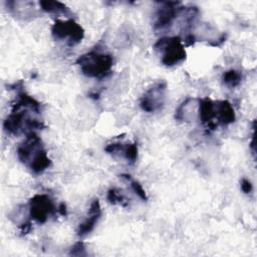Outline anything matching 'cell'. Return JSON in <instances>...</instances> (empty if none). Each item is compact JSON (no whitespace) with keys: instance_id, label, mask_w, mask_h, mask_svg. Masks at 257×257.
I'll use <instances>...</instances> for the list:
<instances>
[{"instance_id":"cell-19","label":"cell","mask_w":257,"mask_h":257,"mask_svg":"<svg viewBox=\"0 0 257 257\" xmlns=\"http://www.w3.org/2000/svg\"><path fill=\"white\" fill-rule=\"evenodd\" d=\"M69 255H72V256H85L86 253H85V246H84V243L81 242V241L76 242V243L70 248Z\"/></svg>"},{"instance_id":"cell-21","label":"cell","mask_w":257,"mask_h":257,"mask_svg":"<svg viewBox=\"0 0 257 257\" xmlns=\"http://www.w3.org/2000/svg\"><path fill=\"white\" fill-rule=\"evenodd\" d=\"M19 228H20V231H21L22 235H26V234H28L30 232L32 226H31L30 222H25V223L21 224Z\"/></svg>"},{"instance_id":"cell-6","label":"cell","mask_w":257,"mask_h":257,"mask_svg":"<svg viewBox=\"0 0 257 257\" xmlns=\"http://www.w3.org/2000/svg\"><path fill=\"white\" fill-rule=\"evenodd\" d=\"M57 209L48 195L37 194L29 201L30 217L38 224L45 223L48 218L56 213Z\"/></svg>"},{"instance_id":"cell-18","label":"cell","mask_w":257,"mask_h":257,"mask_svg":"<svg viewBox=\"0 0 257 257\" xmlns=\"http://www.w3.org/2000/svg\"><path fill=\"white\" fill-rule=\"evenodd\" d=\"M120 177H121L122 179H125V180L130 181L132 190L136 193V195H138V197H139L141 200H143V201H147V200H148V196H147V194H146V191L144 190V188L142 187V185H141L138 181L132 180L131 176L127 175V174H122Z\"/></svg>"},{"instance_id":"cell-8","label":"cell","mask_w":257,"mask_h":257,"mask_svg":"<svg viewBox=\"0 0 257 257\" xmlns=\"http://www.w3.org/2000/svg\"><path fill=\"white\" fill-rule=\"evenodd\" d=\"M179 2H163V5L155 14L154 29L162 30L169 27L176 17L181 13L183 7H179Z\"/></svg>"},{"instance_id":"cell-5","label":"cell","mask_w":257,"mask_h":257,"mask_svg":"<svg viewBox=\"0 0 257 257\" xmlns=\"http://www.w3.org/2000/svg\"><path fill=\"white\" fill-rule=\"evenodd\" d=\"M167 82L164 80L154 83L142 96L140 105L146 112H156L161 110L166 100Z\"/></svg>"},{"instance_id":"cell-15","label":"cell","mask_w":257,"mask_h":257,"mask_svg":"<svg viewBox=\"0 0 257 257\" xmlns=\"http://www.w3.org/2000/svg\"><path fill=\"white\" fill-rule=\"evenodd\" d=\"M242 80V74L240 71L235 69L227 70L222 75V81L228 87H235L240 84Z\"/></svg>"},{"instance_id":"cell-4","label":"cell","mask_w":257,"mask_h":257,"mask_svg":"<svg viewBox=\"0 0 257 257\" xmlns=\"http://www.w3.org/2000/svg\"><path fill=\"white\" fill-rule=\"evenodd\" d=\"M51 34L55 40L65 41L67 45L74 46L83 39L84 30L73 19L56 20L51 27Z\"/></svg>"},{"instance_id":"cell-20","label":"cell","mask_w":257,"mask_h":257,"mask_svg":"<svg viewBox=\"0 0 257 257\" xmlns=\"http://www.w3.org/2000/svg\"><path fill=\"white\" fill-rule=\"evenodd\" d=\"M240 186H241L242 192L245 193V194H249L253 190V186H252L251 182L249 180H247V179H242L241 183H240Z\"/></svg>"},{"instance_id":"cell-1","label":"cell","mask_w":257,"mask_h":257,"mask_svg":"<svg viewBox=\"0 0 257 257\" xmlns=\"http://www.w3.org/2000/svg\"><path fill=\"white\" fill-rule=\"evenodd\" d=\"M76 64L85 76L100 79L109 74L113 58L108 53L92 50L80 55L76 59Z\"/></svg>"},{"instance_id":"cell-12","label":"cell","mask_w":257,"mask_h":257,"mask_svg":"<svg viewBox=\"0 0 257 257\" xmlns=\"http://www.w3.org/2000/svg\"><path fill=\"white\" fill-rule=\"evenodd\" d=\"M215 117L220 124H230L235 121L236 115L232 104L228 100H219L215 102Z\"/></svg>"},{"instance_id":"cell-22","label":"cell","mask_w":257,"mask_h":257,"mask_svg":"<svg viewBox=\"0 0 257 257\" xmlns=\"http://www.w3.org/2000/svg\"><path fill=\"white\" fill-rule=\"evenodd\" d=\"M57 212L61 215V216H65L67 214L66 212V205L64 203H61L58 208H57Z\"/></svg>"},{"instance_id":"cell-17","label":"cell","mask_w":257,"mask_h":257,"mask_svg":"<svg viewBox=\"0 0 257 257\" xmlns=\"http://www.w3.org/2000/svg\"><path fill=\"white\" fill-rule=\"evenodd\" d=\"M106 199L107 201L112 204V205H115V204H120L122 207H126L127 206V201L125 199V197L122 195V193L116 189V188H112V189H109L107 191V196H106Z\"/></svg>"},{"instance_id":"cell-2","label":"cell","mask_w":257,"mask_h":257,"mask_svg":"<svg viewBox=\"0 0 257 257\" xmlns=\"http://www.w3.org/2000/svg\"><path fill=\"white\" fill-rule=\"evenodd\" d=\"M28 108L12 106L11 113L5 118L3 122L4 130L10 134L18 136L20 134H29L35 130L44 127L42 121L32 118L28 114ZM32 111V110H31Z\"/></svg>"},{"instance_id":"cell-9","label":"cell","mask_w":257,"mask_h":257,"mask_svg":"<svg viewBox=\"0 0 257 257\" xmlns=\"http://www.w3.org/2000/svg\"><path fill=\"white\" fill-rule=\"evenodd\" d=\"M100 216H101L100 203L98 199H94L90 204V207L88 210V217L81 224H79L76 230V234L78 236H84L90 233L95 227L96 223L98 222Z\"/></svg>"},{"instance_id":"cell-10","label":"cell","mask_w":257,"mask_h":257,"mask_svg":"<svg viewBox=\"0 0 257 257\" xmlns=\"http://www.w3.org/2000/svg\"><path fill=\"white\" fill-rule=\"evenodd\" d=\"M200 99L188 97L176 110V119L181 121H194L198 116Z\"/></svg>"},{"instance_id":"cell-13","label":"cell","mask_w":257,"mask_h":257,"mask_svg":"<svg viewBox=\"0 0 257 257\" xmlns=\"http://www.w3.org/2000/svg\"><path fill=\"white\" fill-rule=\"evenodd\" d=\"M51 165V161L48 158L46 151L43 150L41 151L29 164L28 168L34 173V174H41L43 173L46 169H48Z\"/></svg>"},{"instance_id":"cell-11","label":"cell","mask_w":257,"mask_h":257,"mask_svg":"<svg viewBox=\"0 0 257 257\" xmlns=\"http://www.w3.org/2000/svg\"><path fill=\"white\" fill-rule=\"evenodd\" d=\"M198 117L203 123L207 124L209 128H215L217 125V123L213 121V118H215V102L212 99L208 97L200 99Z\"/></svg>"},{"instance_id":"cell-14","label":"cell","mask_w":257,"mask_h":257,"mask_svg":"<svg viewBox=\"0 0 257 257\" xmlns=\"http://www.w3.org/2000/svg\"><path fill=\"white\" fill-rule=\"evenodd\" d=\"M39 5L44 12L52 13V14H67L69 9L65 6V4L59 1H50V0H42L39 1Z\"/></svg>"},{"instance_id":"cell-3","label":"cell","mask_w":257,"mask_h":257,"mask_svg":"<svg viewBox=\"0 0 257 257\" xmlns=\"http://www.w3.org/2000/svg\"><path fill=\"white\" fill-rule=\"evenodd\" d=\"M155 51L166 66H174L186 59V49L181 37H162L154 44Z\"/></svg>"},{"instance_id":"cell-16","label":"cell","mask_w":257,"mask_h":257,"mask_svg":"<svg viewBox=\"0 0 257 257\" xmlns=\"http://www.w3.org/2000/svg\"><path fill=\"white\" fill-rule=\"evenodd\" d=\"M122 154V156L130 161L131 163H135L138 159V146L136 143L132 144H122L118 154Z\"/></svg>"},{"instance_id":"cell-7","label":"cell","mask_w":257,"mask_h":257,"mask_svg":"<svg viewBox=\"0 0 257 257\" xmlns=\"http://www.w3.org/2000/svg\"><path fill=\"white\" fill-rule=\"evenodd\" d=\"M43 145L41 139L35 134V132L26 135L25 140L17 148V158L25 166H29L32 160L43 151Z\"/></svg>"}]
</instances>
